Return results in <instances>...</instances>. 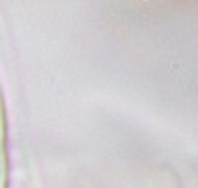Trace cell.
Listing matches in <instances>:
<instances>
[{"label":"cell","instance_id":"1","mask_svg":"<svg viewBox=\"0 0 198 188\" xmlns=\"http://www.w3.org/2000/svg\"><path fill=\"white\" fill-rule=\"evenodd\" d=\"M0 188H8V125L2 85H0Z\"/></svg>","mask_w":198,"mask_h":188}]
</instances>
